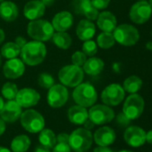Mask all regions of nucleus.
Masks as SVG:
<instances>
[{"label": "nucleus", "instance_id": "f257e3e1", "mask_svg": "<svg viewBox=\"0 0 152 152\" xmlns=\"http://www.w3.org/2000/svg\"><path fill=\"white\" fill-rule=\"evenodd\" d=\"M21 60L28 66H38L41 64L47 56V47L43 42L30 41L21 49Z\"/></svg>", "mask_w": 152, "mask_h": 152}, {"label": "nucleus", "instance_id": "f03ea898", "mask_svg": "<svg viewBox=\"0 0 152 152\" xmlns=\"http://www.w3.org/2000/svg\"><path fill=\"white\" fill-rule=\"evenodd\" d=\"M55 29L50 21L38 19L30 20L27 25L28 36L35 41L46 42L52 38Z\"/></svg>", "mask_w": 152, "mask_h": 152}, {"label": "nucleus", "instance_id": "7ed1b4c3", "mask_svg": "<svg viewBox=\"0 0 152 152\" xmlns=\"http://www.w3.org/2000/svg\"><path fill=\"white\" fill-rule=\"evenodd\" d=\"M73 99L77 105L84 108L91 107L98 100V94L95 87L90 83H81L74 87Z\"/></svg>", "mask_w": 152, "mask_h": 152}, {"label": "nucleus", "instance_id": "20e7f679", "mask_svg": "<svg viewBox=\"0 0 152 152\" xmlns=\"http://www.w3.org/2000/svg\"><path fill=\"white\" fill-rule=\"evenodd\" d=\"M58 78L65 87H76L82 83L84 71L82 67L69 64L60 69L58 71Z\"/></svg>", "mask_w": 152, "mask_h": 152}, {"label": "nucleus", "instance_id": "39448f33", "mask_svg": "<svg viewBox=\"0 0 152 152\" xmlns=\"http://www.w3.org/2000/svg\"><path fill=\"white\" fill-rule=\"evenodd\" d=\"M93 142L91 132L86 128H77L69 134V146L75 152H85Z\"/></svg>", "mask_w": 152, "mask_h": 152}, {"label": "nucleus", "instance_id": "423d86ee", "mask_svg": "<svg viewBox=\"0 0 152 152\" xmlns=\"http://www.w3.org/2000/svg\"><path fill=\"white\" fill-rule=\"evenodd\" d=\"M22 126L30 134L39 133L45 127V119L43 116L35 110H26L22 112L21 117Z\"/></svg>", "mask_w": 152, "mask_h": 152}, {"label": "nucleus", "instance_id": "0eeeda50", "mask_svg": "<svg viewBox=\"0 0 152 152\" xmlns=\"http://www.w3.org/2000/svg\"><path fill=\"white\" fill-rule=\"evenodd\" d=\"M112 33L116 42L125 46L134 45L140 39L138 29L130 24H121L116 26Z\"/></svg>", "mask_w": 152, "mask_h": 152}, {"label": "nucleus", "instance_id": "6e6552de", "mask_svg": "<svg viewBox=\"0 0 152 152\" xmlns=\"http://www.w3.org/2000/svg\"><path fill=\"white\" fill-rule=\"evenodd\" d=\"M144 106L145 102L143 98L138 94H132L125 101L123 113L130 120H135L142 116L144 110Z\"/></svg>", "mask_w": 152, "mask_h": 152}, {"label": "nucleus", "instance_id": "1a4fd4ad", "mask_svg": "<svg viewBox=\"0 0 152 152\" xmlns=\"http://www.w3.org/2000/svg\"><path fill=\"white\" fill-rule=\"evenodd\" d=\"M89 119L97 126L105 125L111 122L115 118L114 110L108 105L97 104L91 106L90 110L88 111Z\"/></svg>", "mask_w": 152, "mask_h": 152}, {"label": "nucleus", "instance_id": "9d476101", "mask_svg": "<svg viewBox=\"0 0 152 152\" xmlns=\"http://www.w3.org/2000/svg\"><path fill=\"white\" fill-rule=\"evenodd\" d=\"M125 92L119 84H111L108 86L101 93V101L108 106H117L125 99Z\"/></svg>", "mask_w": 152, "mask_h": 152}, {"label": "nucleus", "instance_id": "9b49d317", "mask_svg": "<svg viewBox=\"0 0 152 152\" xmlns=\"http://www.w3.org/2000/svg\"><path fill=\"white\" fill-rule=\"evenodd\" d=\"M69 97V93L67 88L62 84L54 85L48 89L47 101L51 108H61L63 107Z\"/></svg>", "mask_w": 152, "mask_h": 152}, {"label": "nucleus", "instance_id": "f8f14e48", "mask_svg": "<svg viewBox=\"0 0 152 152\" xmlns=\"http://www.w3.org/2000/svg\"><path fill=\"white\" fill-rule=\"evenodd\" d=\"M152 13V8L147 1H139L133 4L130 10V19L136 24L148 21Z\"/></svg>", "mask_w": 152, "mask_h": 152}, {"label": "nucleus", "instance_id": "ddd939ff", "mask_svg": "<svg viewBox=\"0 0 152 152\" xmlns=\"http://www.w3.org/2000/svg\"><path fill=\"white\" fill-rule=\"evenodd\" d=\"M71 8L75 14L84 16L91 21L96 20L99 14V10L92 5L90 0H73Z\"/></svg>", "mask_w": 152, "mask_h": 152}, {"label": "nucleus", "instance_id": "4468645a", "mask_svg": "<svg viewBox=\"0 0 152 152\" xmlns=\"http://www.w3.org/2000/svg\"><path fill=\"white\" fill-rule=\"evenodd\" d=\"M124 139L129 146L139 148L146 142V132L140 126H131L125 131Z\"/></svg>", "mask_w": 152, "mask_h": 152}, {"label": "nucleus", "instance_id": "2eb2a0df", "mask_svg": "<svg viewBox=\"0 0 152 152\" xmlns=\"http://www.w3.org/2000/svg\"><path fill=\"white\" fill-rule=\"evenodd\" d=\"M40 94L33 88H22L18 91L15 101L22 108H30L39 103Z\"/></svg>", "mask_w": 152, "mask_h": 152}, {"label": "nucleus", "instance_id": "dca6fc26", "mask_svg": "<svg viewBox=\"0 0 152 152\" xmlns=\"http://www.w3.org/2000/svg\"><path fill=\"white\" fill-rule=\"evenodd\" d=\"M25 71V64L19 58L7 60L3 66V74L8 79H17Z\"/></svg>", "mask_w": 152, "mask_h": 152}, {"label": "nucleus", "instance_id": "f3484780", "mask_svg": "<svg viewBox=\"0 0 152 152\" xmlns=\"http://www.w3.org/2000/svg\"><path fill=\"white\" fill-rule=\"evenodd\" d=\"M51 24L56 32H66L73 25V16L69 11H61L55 14Z\"/></svg>", "mask_w": 152, "mask_h": 152}, {"label": "nucleus", "instance_id": "a211bd4d", "mask_svg": "<svg viewBox=\"0 0 152 152\" xmlns=\"http://www.w3.org/2000/svg\"><path fill=\"white\" fill-rule=\"evenodd\" d=\"M22 114V107L15 100L8 101L4 103L3 109L0 110V118L7 123H13L17 121Z\"/></svg>", "mask_w": 152, "mask_h": 152}, {"label": "nucleus", "instance_id": "6ab92c4d", "mask_svg": "<svg viewBox=\"0 0 152 152\" xmlns=\"http://www.w3.org/2000/svg\"><path fill=\"white\" fill-rule=\"evenodd\" d=\"M46 12V6L40 0H30L27 2L23 8V15L29 20L40 19Z\"/></svg>", "mask_w": 152, "mask_h": 152}, {"label": "nucleus", "instance_id": "aec40b11", "mask_svg": "<svg viewBox=\"0 0 152 152\" xmlns=\"http://www.w3.org/2000/svg\"><path fill=\"white\" fill-rule=\"evenodd\" d=\"M116 134L114 129L109 126H102L99 128L93 136V140L99 146H106L108 147L109 145L113 144L116 141Z\"/></svg>", "mask_w": 152, "mask_h": 152}, {"label": "nucleus", "instance_id": "412c9836", "mask_svg": "<svg viewBox=\"0 0 152 152\" xmlns=\"http://www.w3.org/2000/svg\"><path fill=\"white\" fill-rule=\"evenodd\" d=\"M97 25L102 32L112 33L117 26V20L114 13L108 11H104L99 14Z\"/></svg>", "mask_w": 152, "mask_h": 152}, {"label": "nucleus", "instance_id": "4be33fe9", "mask_svg": "<svg viewBox=\"0 0 152 152\" xmlns=\"http://www.w3.org/2000/svg\"><path fill=\"white\" fill-rule=\"evenodd\" d=\"M75 32L80 40L83 42L90 40L96 33V26L91 20L83 19L78 23Z\"/></svg>", "mask_w": 152, "mask_h": 152}, {"label": "nucleus", "instance_id": "5701e85b", "mask_svg": "<svg viewBox=\"0 0 152 152\" xmlns=\"http://www.w3.org/2000/svg\"><path fill=\"white\" fill-rule=\"evenodd\" d=\"M19 16V8L12 1H3L0 3V18L7 22L15 20Z\"/></svg>", "mask_w": 152, "mask_h": 152}, {"label": "nucleus", "instance_id": "b1692460", "mask_svg": "<svg viewBox=\"0 0 152 152\" xmlns=\"http://www.w3.org/2000/svg\"><path fill=\"white\" fill-rule=\"evenodd\" d=\"M67 116L69 121L75 126L83 125L89 119V114L86 108L77 104L72 106L68 110Z\"/></svg>", "mask_w": 152, "mask_h": 152}, {"label": "nucleus", "instance_id": "393cba45", "mask_svg": "<svg viewBox=\"0 0 152 152\" xmlns=\"http://www.w3.org/2000/svg\"><path fill=\"white\" fill-rule=\"evenodd\" d=\"M105 67L104 61L98 58V57H90L87 59L83 66L82 67L84 73L90 75V76H97L100 74Z\"/></svg>", "mask_w": 152, "mask_h": 152}, {"label": "nucleus", "instance_id": "a878e982", "mask_svg": "<svg viewBox=\"0 0 152 152\" xmlns=\"http://www.w3.org/2000/svg\"><path fill=\"white\" fill-rule=\"evenodd\" d=\"M51 39L54 45L62 50L69 49L73 44V38L67 32H55Z\"/></svg>", "mask_w": 152, "mask_h": 152}, {"label": "nucleus", "instance_id": "bb28decb", "mask_svg": "<svg viewBox=\"0 0 152 152\" xmlns=\"http://www.w3.org/2000/svg\"><path fill=\"white\" fill-rule=\"evenodd\" d=\"M30 146V140L25 134L15 136L11 142V150L13 152H26Z\"/></svg>", "mask_w": 152, "mask_h": 152}, {"label": "nucleus", "instance_id": "cd10ccee", "mask_svg": "<svg viewBox=\"0 0 152 152\" xmlns=\"http://www.w3.org/2000/svg\"><path fill=\"white\" fill-rule=\"evenodd\" d=\"M142 86V80L138 76H130L125 81L123 85V88L125 92L129 94H136L141 90Z\"/></svg>", "mask_w": 152, "mask_h": 152}, {"label": "nucleus", "instance_id": "c85d7f7f", "mask_svg": "<svg viewBox=\"0 0 152 152\" xmlns=\"http://www.w3.org/2000/svg\"><path fill=\"white\" fill-rule=\"evenodd\" d=\"M21 53V48L14 42H6L1 47V56L6 60L17 58Z\"/></svg>", "mask_w": 152, "mask_h": 152}, {"label": "nucleus", "instance_id": "c756f323", "mask_svg": "<svg viewBox=\"0 0 152 152\" xmlns=\"http://www.w3.org/2000/svg\"><path fill=\"white\" fill-rule=\"evenodd\" d=\"M39 141L41 145L46 146L49 149H53L54 146L56 144V136L52 130L44 128L39 132Z\"/></svg>", "mask_w": 152, "mask_h": 152}, {"label": "nucleus", "instance_id": "7c9ffc66", "mask_svg": "<svg viewBox=\"0 0 152 152\" xmlns=\"http://www.w3.org/2000/svg\"><path fill=\"white\" fill-rule=\"evenodd\" d=\"M116 44L113 33L102 32L97 37V45L102 49H109Z\"/></svg>", "mask_w": 152, "mask_h": 152}, {"label": "nucleus", "instance_id": "2f4dec72", "mask_svg": "<svg viewBox=\"0 0 152 152\" xmlns=\"http://www.w3.org/2000/svg\"><path fill=\"white\" fill-rule=\"evenodd\" d=\"M18 91H19L18 87L14 83L6 82L2 86L1 94L4 96V98H5L7 101H11V100H15Z\"/></svg>", "mask_w": 152, "mask_h": 152}, {"label": "nucleus", "instance_id": "473e14b6", "mask_svg": "<svg viewBox=\"0 0 152 152\" xmlns=\"http://www.w3.org/2000/svg\"><path fill=\"white\" fill-rule=\"evenodd\" d=\"M38 84L44 89H49L55 85V79L48 73H41L38 77Z\"/></svg>", "mask_w": 152, "mask_h": 152}, {"label": "nucleus", "instance_id": "72a5a7b5", "mask_svg": "<svg viewBox=\"0 0 152 152\" xmlns=\"http://www.w3.org/2000/svg\"><path fill=\"white\" fill-rule=\"evenodd\" d=\"M82 51L89 57H93L98 52V45L93 40L84 41L82 46Z\"/></svg>", "mask_w": 152, "mask_h": 152}, {"label": "nucleus", "instance_id": "f704fd0d", "mask_svg": "<svg viewBox=\"0 0 152 152\" xmlns=\"http://www.w3.org/2000/svg\"><path fill=\"white\" fill-rule=\"evenodd\" d=\"M72 64L79 67H82L85 61H87V55L82 51H76L73 53L71 57Z\"/></svg>", "mask_w": 152, "mask_h": 152}, {"label": "nucleus", "instance_id": "c9c22d12", "mask_svg": "<svg viewBox=\"0 0 152 152\" xmlns=\"http://www.w3.org/2000/svg\"><path fill=\"white\" fill-rule=\"evenodd\" d=\"M90 1L92 5L99 11L106 9L110 3V0H90Z\"/></svg>", "mask_w": 152, "mask_h": 152}, {"label": "nucleus", "instance_id": "e433bc0d", "mask_svg": "<svg viewBox=\"0 0 152 152\" xmlns=\"http://www.w3.org/2000/svg\"><path fill=\"white\" fill-rule=\"evenodd\" d=\"M71 147L68 143H56L52 152H71Z\"/></svg>", "mask_w": 152, "mask_h": 152}, {"label": "nucleus", "instance_id": "4c0bfd02", "mask_svg": "<svg viewBox=\"0 0 152 152\" xmlns=\"http://www.w3.org/2000/svg\"><path fill=\"white\" fill-rule=\"evenodd\" d=\"M130 121L131 120L123 112L120 113V114H118V116L116 117V122L121 126H126L130 123Z\"/></svg>", "mask_w": 152, "mask_h": 152}, {"label": "nucleus", "instance_id": "58836bf2", "mask_svg": "<svg viewBox=\"0 0 152 152\" xmlns=\"http://www.w3.org/2000/svg\"><path fill=\"white\" fill-rule=\"evenodd\" d=\"M56 143H68L69 144V134L66 133H61L56 136Z\"/></svg>", "mask_w": 152, "mask_h": 152}, {"label": "nucleus", "instance_id": "ea45409f", "mask_svg": "<svg viewBox=\"0 0 152 152\" xmlns=\"http://www.w3.org/2000/svg\"><path fill=\"white\" fill-rule=\"evenodd\" d=\"M27 40L23 37H22V36H18V37H15V39H14V43L22 49L26 44H27Z\"/></svg>", "mask_w": 152, "mask_h": 152}, {"label": "nucleus", "instance_id": "a19ab883", "mask_svg": "<svg viewBox=\"0 0 152 152\" xmlns=\"http://www.w3.org/2000/svg\"><path fill=\"white\" fill-rule=\"evenodd\" d=\"M93 152H114L110 148L106 147V146H98L97 148L94 149Z\"/></svg>", "mask_w": 152, "mask_h": 152}, {"label": "nucleus", "instance_id": "79ce46f5", "mask_svg": "<svg viewBox=\"0 0 152 152\" xmlns=\"http://www.w3.org/2000/svg\"><path fill=\"white\" fill-rule=\"evenodd\" d=\"M34 152H51L50 151V149L46 147V146H43L41 144L38 145L35 150H34Z\"/></svg>", "mask_w": 152, "mask_h": 152}, {"label": "nucleus", "instance_id": "37998d69", "mask_svg": "<svg viewBox=\"0 0 152 152\" xmlns=\"http://www.w3.org/2000/svg\"><path fill=\"white\" fill-rule=\"evenodd\" d=\"M5 122L0 118V136L4 133V131H5Z\"/></svg>", "mask_w": 152, "mask_h": 152}, {"label": "nucleus", "instance_id": "c03bdc74", "mask_svg": "<svg viewBox=\"0 0 152 152\" xmlns=\"http://www.w3.org/2000/svg\"><path fill=\"white\" fill-rule=\"evenodd\" d=\"M83 126H84V128H86V129H88V130H90V129H91L95 125L90 120V119H88L84 124H83Z\"/></svg>", "mask_w": 152, "mask_h": 152}, {"label": "nucleus", "instance_id": "a18cd8bd", "mask_svg": "<svg viewBox=\"0 0 152 152\" xmlns=\"http://www.w3.org/2000/svg\"><path fill=\"white\" fill-rule=\"evenodd\" d=\"M40 1H41V3H42L46 7H48V6L53 5L56 0H40Z\"/></svg>", "mask_w": 152, "mask_h": 152}, {"label": "nucleus", "instance_id": "49530a36", "mask_svg": "<svg viewBox=\"0 0 152 152\" xmlns=\"http://www.w3.org/2000/svg\"><path fill=\"white\" fill-rule=\"evenodd\" d=\"M146 142L152 144V130H150L148 133H146Z\"/></svg>", "mask_w": 152, "mask_h": 152}, {"label": "nucleus", "instance_id": "de8ad7c7", "mask_svg": "<svg viewBox=\"0 0 152 152\" xmlns=\"http://www.w3.org/2000/svg\"><path fill=\"white\" fill-rule=\"evenodd\" d=\"M5 39V34H4V31L0 28V45L3 44V42L4 41Z\"/></svg>", "mask_w": 152, "mask_h": 152}, {"label": "nucleus", "instance_id": "09e8293b", "mask_svg": "<svg viewBox=\"0 0 152 152\" xmlns=\"http://www.w3.org/2000/svg\"><path fill=\"white\" fill-rule=\"evenodd\" d=\"M0 152H11V151H9L7 148H5V147H2V146H0Z\"/></svg>", "mask_w": 152, "mask_h": 152}, {"label": "nucleus", "instance_id": "8fccbe9b", "mask_svg": "<svg viewBox=\"0 0 152 152\" xmlns=\"http://www.w3.org/2000/svg\"><path fill=\"white\" fill-rule=\"evenodd\" d=\"M4 100H3V98L0 96V110L3 109V107H4Z\"/></svg>", "mask_w": 152, "mask_h": 152}, {"label": "nucleus", "instance_id": "3c124183", "mask_svg": "<svg viewBox=\"0 0 152 152\" xmlns=\"http://www.w3.org/2000/svg\"><path fill=\"white\" fill-rule=\"evenodd\" d=\"M119 152H133V151H126V150H125V151H121Z\"/></svg>", "mask_w": 152, "mask_h": 152}, {"label": "nucleus", "instance_id": "603ef678", "mask_svg": "<svg viewBox=\"0 0 152 152\" xmlns=\"http://www.w3.org/2000/svg\"><path fill=\"white\" fill-rule=\"evenodd\" d=\"M148 3H149V4H150V5H151V8H152V0H150V1H149V2H148Z\"/></svg>", "mask_w": 152, "mask_h": 152}, {"label": "nucleus", "instance_id": "864d4df0", "mask_svg": "<svg viewBox=\"0 0 152 152\" xmlns=\"http://www.w3.org/2000/svg\"><path fill=\"white\" fill-rule=\"evenodd\" d=\"M1 64H2V57H1V54H0V67H1Z\"/></svg>", "mask_w": 152, "mask_h": 152}, {"label": "nucleus", "instance_id": "5fc2aeb1", "mask_svg": "<svg viewBox=\"0 0 152 152\" xmlns=\"http://www.w3.org/2000/svg\"><path fill=\"white\" fill-rule=\"evenodd\" d=\"M3 1H4V0H0V3H1V2H3Z\"/></svg>", "mask_w": 152, "mask_h": 152}, {"label": "nucleus", "instance_id": "6e6d98bb", "mask_svg": "<svg viewBox=\"0 0 152 152\" xmlns=\"http://www.w3.org/2000/svg\"><path fill=\"white\" fill-rule=\"evenodd\" d=\"M140 1H146V0H140Z\"/></svg>", "mask_w": 152, "mask_h": 152}, {"label": "nucleus", "instance_id": "4d7b16f0", "mask_svg": "<svg viewBox=\"0 0 152 152\" xmlns=\"http://www.w3.org/2000/svg\"><path fill=\"white\" fill-rule=\"evenodd\" d=\"M151 50H152V48H151Z\"/></svg>", "mask_w": 152, "mask_h": 152}]
</instances>
